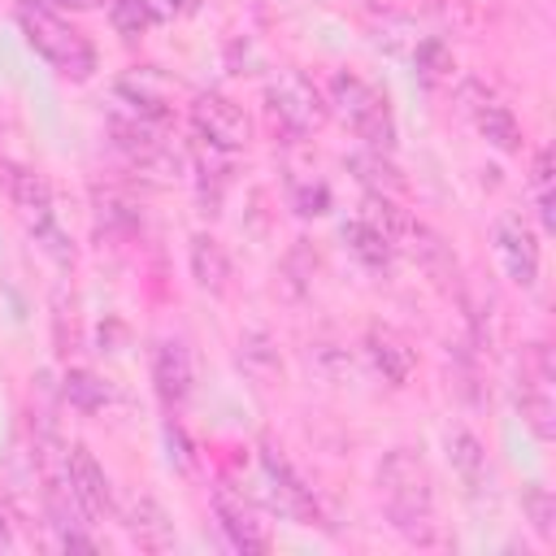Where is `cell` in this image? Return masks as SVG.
Masks as SVG:
<instances>
[{"label":"cell","instance_id":"22","mask_svg":"<svg viewBox=\"0 0 556 556\" xmlns=\"http://www.w3.org/2000/svg\"><path fill=\"white\" fill-rule=\"evenodd\" d=\"M65 400L74 408H83V413H100L109 404V387L96 374H87V369H70L65 374Z\"/></svg>","mask_w":556,"mask_h":556},{"label":"cell","instance_id":"28","mask_svg":"<svg viewBox=\"0 0 556 556\" xmlns=\"http://www.w3.org/2000/svg\"><path fill=\"white\" fill-rule=\"evenodd\" d=\"M13 547H17V534H13V521H9V513L0 504V552H13Z\"/></svg>","mask_w":556,"mask_h":556},{"label":"cell","instance_id":"17","mask_svg":"<svg viewBox=\"0 0 556 556\" xmlns=\"http://www.w3.org/2000/svg\"><path fill=\"white\" fill-rule=\"evenodd\" d=\"M191 278L208 295H222L230 287V256H226V248L213 235H195L191 239Z\"/></svg>","mask_w":556,"mask_h":556},{"label":"cell","instance_id":"21","mask_svg":"<svg viewBox=\"0 0 556 556\" xmlns=\"http://www.w3.org/2000/svg\"><path fill=\"white\" fill-rule=\"evenodd\" d=\"M348 165L356 169V178L369 187V191H378V195H395L400 191V174H395V165L391 161H382V152H356V156H348Z\"/></svg>","mask_w":556,"mask_h":556},{"label":"cell","instance_id":"9","mask_svg":"<svg viewBox=\"0 0 556 556\" xmlns=\"http://www.w3.org/2000/svg\"><path fill=\"white\" fill-rule=\"evenodd\" d=\"M65 491L83 508V517H91V521H100L113 508L109 478H104V469L96 465V456L87 447H70L65 452Z\"/></svg>","mask_w":556,"mask_h":556},{"label":"cell","instance_id":"2","mask_svg":"<svg viewBox=\"0 0 556 556\" xmlns=\"http://www.w3.org/2000/svg\"><path fill=\"white\" fill-rule=\"evenodd\" d=\"M13 17L26 35V43L65 78L74 83H87L96 74V48L48 4V0H17L13 4Z\"/></svg>","mask_w":556,"mask_h":556},{"label":"cell","instance_id":"16","mask_svg":"<svg viewBox=\"0 0 556 556\" xmlns=\"http://www.w3.org/2000/svg\"><path fill=\"white\" fill-rule=\"evenodd\" d=\"M343 243H348V252H352L365 269H387V265L395 261V239L382 235V230H378L374 222H365V217H356V222L343 226Z\"/></svg>","mask_w":556,"mask_h":556},{"label":"cell","instance_id":"3","mask_svg":"<svg viewBox=\"0 0 556 556\" xmlns=\"http://www.w3.org/2000/svg\"><path fill=\"white\" fill-rule=\"evenodd\" d=\"M326 104L348 122V130L356 139H365V148H374V152H391L395 148V117H391L387 96L374 83L339 70L330 78V100Z\"/></svg>","mask_w":556,"mask_h":556},{"label":"cell","instance_id":"1","mask_svg":"<svg viewBox=\"0 0 556 556\" xmlns=\"http://www.w3.org/2000/svg\"><path fill=\"white\" fill-rule=\"evenodd\" d=\"M378 495H382V508L391 517V526L417 543V547H430L439 543V521H434V482H430V469L417 452L408 447H395L382 456L378 465Z\"/></svg>","mask_w":556,"mask_h":556},{"label":"cell","instance_id":"11","mask_svg":"<svg viewBox=\"0 0 556 556\" xmlns=\"http://www.w3.org/2000/svg\"><path fill=\"white\" fill-rule=\"evenodd\" d=\"M213 513H217V526H222V534H226V543H230L235 552L256 556V552H269V547H274L265 521H256V513H252L243 500H235L230 491H217V495H213Z\"/></svg>","mask_w":556,"mask_h":556},{"label":"cell","instance_id":"13","mask_svg":"<svg viewBox=\"0 0 556 556\" xmlns=\"http://www.w3.org/2000/svg\"><path fill=\"white\" fill-rule=\"evenodd\" d=\"M365 348H369L374 369H378L391 387H404V382L413 378V369H417V352L408 348V339H404L400 330H391V326H369Z\"/></svg>","mask_w":556,"mask_h":556},{"label":"cell","instance_id":"8","mask_svg":"<svg viewBox=\"0 0 556 556\" xmlns=\"http://www.w3.org/2000/svg\"><path fill=\"white\" fill-rule=\"evenodd\" d=\"M261 469H265V478H269V495H274L278 513H287L291 521H304V526L321 521L313 491H308V486H304V478L291 469V460H287V456H278L269 443L261 447Z\"/></svg>","mask_w":556,"mask_h":556},{"label":"cell","instance_id":"12","mask_svg":"<svg viewBox=\"0 0 556 556\" xmlns=\"http://www.w3.org/2000/svg\"><path fill=\"white\" fill-rule=\"evenodd\" d=\"M404 239H408L413 261L421 265V274H426L439 291H456V287H460V269H456V256H452V248L443 243V235H434L426 222H408Z\"/></svg>","mask_w":556,"mask_h":556},{"label":"cell","instance_id":"18","mask_svg":"<svg viewBox=\"0 0 556 556\" xmlns=\"http://www.w3.org/2000/svg\"><path fill=\"white\" fill-rule=\"evenodd\" d=\"M473 126H478V135H482L491 148H500V152H521V126H517L513 109H504L500 100H478V104H473Z\"/></svg>","mask_w":556,"mask_h":556},{"label":"cell","instance_id":"10","mask_svg":"<svg viewBox=\"0 0 556 556\" xmlns=\"http://www.w3.org/2000/svg\"><path fill=\"white\" fill-rule=\"evenodd\" d=\"M109 130H113L117 152L130 165H139V169H169L174 165V152L152 130V122H143V117H109Z\"/></svg>","mask_w":556,"mask_h":556},{"label":"cell","instance_id":"26","mask_svg":"<svg viewBox=\"0 0 556 556\" xmlns=\"http://www.w3.org/2000/svg\"><path fill=\"white\" fill-rule=\"evenodd\" d=\"M530 187H534V208H539L543 230H556V213H552V152H539L534 156Z\"/></svg>","mask_w":556,"mask_h":556},{"label":"cell","instance_id":"15","mask_svg":"<svg viewBox=\"0 0 556 556\" xmlns=\"http://www.w3.org/2000/svg\"><path fill=\"white\" fill-rule=\"evenodd\" d=\"M126 530L143 552H169L174 547V526L165 517V508L152 495H139L126 513Z\"/></svg>","mask_w":556,"mask_h":556},{"label":"cell","instance_id":"24","mask_svg":"<svg viewBox=\"0 0 556 556\" xmlns=\"http://www.w3.org/2000/svg\"><path fill=\"white\" fill-rule=\"evenodd\" d=\"M109 22L117 35H143L156 26V9H152V0H113Z\"/></svg>","mask_w":556,"mask_h":556},{"label":"cell","instance_id":"27","mask_svg":"<svg viewBox=\"0 0 556 556\" xmlns=\"http://www.w3.org/2000/svg\"><path fill=\"white\" fill-rule=\"evenodd\" d=\"M239 348H243V352H239V361H243V369H248V374H256L261 382L278 374V352L269 348V339H265V334H248Z\"/></svg>","mask_w":556,"mask_h":556},{"label":"cell","instance_id":"4","mask_svg":"<svg viewBox=\"0 0 556 556\" xmlns=\"http://www.w3.org/2000/svg\"><path fill=\"white\" fill-rule=\"evenodd\" d=\"M9 195H13V208L22 213L30 239H35L56 265H70V261H74V248H70V235H65L61 222H56V204H52L48 178L35 174V169H9Z\"/></svg>","mask_w":556,"mask_h":556},{"label":"cell","instance_id":"20","mask_svg":"<svg viewBox=\"0 0 556 556\" xmlns=\"http://www.w3.org/2000/svg\"><path fill=\"white\" fill-rule=\"evenodd\" d=\"M517 408H521L526 426H530L539 439H552V434H556V404H552V382H530V378H521V391H517Z\"/></svg>","mask_w":556,"mask_h":556},{"label":"cell","instance_id":"23","mask_svg":"<svg viewBox=\"0 0 556 556\" xmlns=\"http://www.w3.org/2000/svg\"><path fill=\"white\" fill-rule=\"evenodd\" d=\"M521 504H526V517H530L534 534H539L543 543H552V539H556V500H552V491L539 486V482H530L526 495H521Z\"/></svg>","mask_w":556,"mask_h":556},{"label":"cell","instance_id":"14","mask_svg":"<svg viewBox=\"0 0 556 556\" xmlns=\"http://www.w3.org/2000/svg\"><path fill=\"white\" fill-rule=\"evenodd\" d=\"M152 382L165 404H182L191 395V356L182 339H161L152 352Z\"/></svg>","mask_w":556,"mask_h":556},{"label":"cell","instance_id":"7","mask_svg":"<svg viewBox=\"0 0 556 556\" xmlns=\"http://www.w3.org/2000/svg\"><path fill=\"white\" fill-rule=\"evenodd\" d=\"M491 243H495V261H500L504 278L517 282L521 291H530L539 282V243H534L530 226L521 217H500L491 230Z\"/></svg>","mask_w":556,"mask_h":556},{"label":"cell","instance_id":"25","mask_svg":"<svg viewBox=\"0 0 556 556\" xmlns=\"http://www.w3.org/2000/svg\"><path fill=\"white\" fill-rule=\"evenodd\" d=\"M413 61H417V74H421L426 83L452 78V48H447L443 39H421L417 52H413Z\"/></svg>","mask_w":556,"mask_h":556},{"label":"cell","instance_id":"29","mask_svg":"<svg viewBox=\"0 0 556 556\" xmlns=\"http://www.w3.org/2000/svg\"><path fill=\"white\" fill-rule=\"evenodd\" d=\"M52 4H61V9H96L104 0H52Z\"/></svg>","mask_w":556,"mask_h":556},{"label":"cell","instance_id":"19","mask_svg":"<svg viewBox=\"0 0 556 556\" xmlns=\"http://www.w3.org/2000/svg\"><path fill=\"white\" fill-rule=\"evenodd\" d=\"M447 460H452V469H456V478L473 491V486H482V478H486V452H482V443H478V434H469V430H447Z\"/></svg>","mask_w":556,"mask_h":556},{"label":"cell","instance_id":"6","mask_svg":"<svg viewBox=\"0 0 556 556\" xmlns=\"http://www.w3.org/2000/svg\"><path fill=\"white\" fill-rule=\"evenodd\" d=\"M191 126H195V135H200L208 148H217V152H239V148L252 139L248 113H243L235 100L217 96V91H204V96L191 100Z\"/></svg>","mask_w":556,"mask_h":556},{"label":"cell","instance_id":"5","mask_svg":"<svg viewBox=\"0 0 556 556\" xmlns=\"http://www.w3.org/2000/svg\"><path fill=\"white\" fill-rule=\"evenodd\" d=\"M265 104H269L274 122H278L287 135H295V139L313 135V130L326 122V113H330L326 96H321L304 74H295V70H287V74H278V78L269 83Z\"/></svg>","mask_w":556,"mask_h":556}]
</instances>
